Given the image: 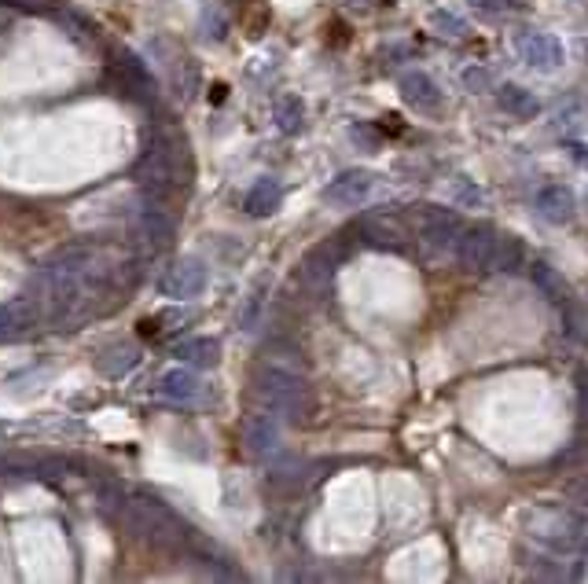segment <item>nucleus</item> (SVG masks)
<instances>
[{
  "instance_id": "11",
  "label": "nucleus",
  "mask_w": 588,
  "mask_h": 584,
  "mask_svg": "<svg viewBox=\"0 0 588 584\" xmlns=\"http://www.w3.org/2000/svg\"><path fill=\"white\" fill-rule=\"evenodd\" d=\"M497 228L489 225H471L460 232L456 239V258L464 261L467 269H489V258H493V247H497Z\"/></svg>"
},
{
  "instance_id": "5",
  "label": "nucleus",
  "mask_w": 588,
  "mask_h": 584,
  "mask_svg": "<svg viewBox=\"0 0 588 584\" xmlns=\"http://www.w3.org/2000/svg\"><path fill=\"white\" fill-rule=\"evenodd\" d=\"M533 537L544 540L555 551H577L588 540V522L574 511H548V515L537 518Z\"/></svg>"
},
{
  "instance_id": "23",
  "label": "nucleus",
  "mask_w": 588,
  "mask_h": 584,
  "mask_svg": "<svg viewBox=\"0 0 588 584\" xmlns=\"http://www.w3.org/2000/svg\"><path fill=\"white\" fill-rule=\"evenodd\" d=\"M30 324H34V309L30 305H0V338H15Z\"/></svg>"
},
{
  "instance_id": "18",
  "label": "nucleus",
  "mask_w": 588,
  "mask_h": 584,
  "mask_svg": "<svg viewBox=\"0 0 588 584\" xmlns=\"http://www.w3.org/2000/svg\"><path fill=\"white\" fill-rule=\"evenodd\" d=\"M173 357H181L184 364H199V368H214L221 360V342L217 338H188V342H177L173 346Z\"/></svg>"
},
{
  "instance_id": "9",
  "label": "nucleus",
  "mask_w": 588,
  "mask_h": 584,
  "mask_svg": "<svg viewBox=\"0 0 588 584\" xmlns=\"http://www.w3.org/2000/svg\"><path fill=\"white\" fill-rule=\"evenodd\" d=\"M375 188V173L372 169H342L339 177L324 188V199L331 206H361Z\"/></svg>"
},
{
  "instance_id": "21",
  "label": "nucleus",
  "mask_w": 588,
  "mask_h": 584,
  "mask_svg": "<svg viewBox=\"0 0 588 584\" xmlns=\"http://www.w3.org/2000/svg\"><path fill=\"white\" fill-rule=\"evenodd\" d=\"M302 125H306V107L298 96H283L276 100V129L287 136H298L302 133Z\"/></svg>"
},
{
  "instance_id": "15",
  "label": "nucleus",
  "mask_w": 588,
  "mask_h": 584,
  "mask_svg": "<svg viewBox=\"0 0 588 584\" xmlns=\"http://www.w3.org/2000/svg\"><path fill=\"white\" fill-rule=\"evenodd\" d=\"M203 394V382L195 379L188 368H170L162 371L159 379V397L162 401H170V405H195Z\"/></svg>"
},
{
  "instance_id": "32",
  "label": "nucleus",
  "mask_w": 588,
  "mask_h": 584,
  "mask_svg": "<svg viewBox=\"0 0 588 584\" xmlns=\"http://www.w3.org/2000/svg\"><path fill=\"white\" fill-rule=\"evenodd\" d=\"M577 394H581V416H585V423H588V371L577 375Z\"/></svg>"
},
{
  "instance_id": "31",
  "label": "nucleus",
  "mask_w": 588,
  "mask_h": 584,
  "mask_svg": "<svg viewBox=\"0 0 588 584\" xmlns=\"http://www.w3.org/2000/svg\"><path fill=\"white\" fill-rule=\"evenodd\" d=\"M464 85L471 92H475V89H486V85H489V74H486V70H467V74H464Z\"/></svg>"
},
{
  "instance_id": "27",
  "label": "nucleus",
  "mask_w": 588,
  "mask_h": 584,
  "mask_svg": "<svg viewBox=\"0 0 588 584\" xmlns=\"http://www.w3.org/2000/svg\"><path fill=\"white\" fill-rule=\"evenodd\" d=\"M566 500L574 507H581V511H588V474H577V478H570V482L563 485Z\"/></svg>"
},
{
  "instance_id": "34",
  "label": "nucleus",
  "mask_w": 588,
  "mask_h": 584,
  "mask_svg": "<svg viewBox=\"0 0 588 584\" xmlns=\"http://www.w3.org/2000/svg\"><path fill=\"white\" fill-rule=\"evenodd\" d=\"M258 313H261V294H254V302H250L247 313H243V327H247V331L254 327V316H258Z\"/></svg>"
},
{
  "instance_id": "22",
  "label": "nucleus",
  "mask_w": 588,
  "mask_h": 584,
  "mask_svg": "<svg viewBox=\"0 0 588 584\" xmlns=\"http://www.w3.org/2000/svg\"><path fill=\"white\" fill-rule=\"evenodd\" d=\"M522 265V243L515 236H497V247H493V258H489V269L493 272H515Z\"/></svg>"
},
{
  "instance_id": "33",
  "label": "nucleus",
  "mask_w": 588,
  "mask_h": 584,
  "mask_svg": "<svg viewBox=\"0 0 588 584\" xmlns=\"http://www.w3.org/2000/svg\"><path fill=\"white\" fill-rule=\"evenodd\" d=\"M15 8H26V12H45V8H52L56 0H12Z\"/></svg>"
},
{
  "instance_id": "24",
  "label": "nucleus",
  "mask_w": 588,
  "mask_h": 584,
  "mask_svg": "<svg viewBox=\"0 0 588 584\" xmlns=\"http://www.w3.org/2000/svg\"><path fill=\"white\" fill-rule=\"evenodd\" d=\"M199 81H203V78H199V67H195L188 56H181V63L173 67V89H177V96H181L184 103H188L195 92H199Z\"/></svg>"
},
{
  "instance_id": "35",
  "label": "nucleus",
  "mask_w": 588,
  "mask_h": 584,
  "mask_svg": "<svg viewBox=\"0 0 588 584\" xmlns=\"http://www.w3.org/2000/svg\"><path fill=\"white\" fill-rule=\"evenodd\" d=\"M570 151H574V158L581 162V166H588V147L585 144H570Z\"/></svg>"
},
{
  "instance_id": "16",
  "label": "nucleus",
  "mask_w": 588,
  "mask_h": 584,
  "mask_svg": "<svg viewBox=\"0 0 588 584\" xmlns=\"http://www.w3.org/2000/svg\"><path fill=\"white\" fill-rule=\"evenodd\" d=\"M140 364V346L136 342H111V346L100 349V357H96V371H100L103 379H122L129 371Z\"/></svg>"
},
{
  "instance_id": "7",
  "label": "nucleus",
  "mask_w": 588,
  "mask_h": 584,
  "mask_svg": "<svg viewBox=\"0 0 588 584\" xmlns=\"http://www.w3.org/2000/svg\"><path fill=\"white\" fill-rule=\"evenodd\" d=\"M416 228L430 247L445 250V247H456V239H460V232H464V221H460L456 210H445V206H423L416 217Z\"/></svg>"
},
{
  "instance_id": "8",
  "label": "nucleus",
  "mask_w": 588,
  "mask_h": 584,
  "mask_svg": "<svg viewBox=\"0 0 588 584\" xmlns=\"http://www.w3.org/2000/svg\"><path fill=\"white\" fill-rule=\"evenodd\" d=\"M280 441H283V427L272 412L261 408V412H254V416L247 419V427H243V445H247V452L254 460L276 456V452H280Z\"/></svg>"
},
{
  "instance_id": "26",
  "label": "nucleus",
  "mask_w": 588,
  "mask_h": 584,
  "mask_svg": "<svg viewBox=\"0 0 588 584\" xmlns=\"http://www.w3.org/2000/svg\"><path fill=\"white\" fill-rule=\"evenodd\" d=\"M269 478L276 489H294V485H302V463H294V460L280 463V467H272Z\"/></svg>"
},
{
  "instance_id": "10",
  "label": "nucleus",
  "mask_w": 588,
  "mask_h": 584,
  "mask_svg": "<svg viewBox=\"0 0 588 584\" xmlns=\"http://www.w3.org/2000/svg\"><path fill=\"white\" fill-rule=\"evenodd\" d=\"M173 217H170V210L166 206H159V203H147L144 210H136V217H133V232H136V243H144L147 250H159V247H166L173 239Z\"/></svg>"
},
{
  "instance_id": "19",
  "label": "nucleus",
  "mask_w": 588,
  "mask_h": 584,
  "mask_svg": "<svg viewBox=\"0 0 588 584\" xmlns=\"http://www.w3.org/2000/svg\"><path fill=\"white\" fill-rule=\"evenodd\" d=\"M497 103L500 111L511 114V118H537V111H541V103H537V96L533 92H526L522 85H504V89H497Z\"/></svg>"
},
{
  "instance_id": "14",
  "label": "nucleus",
  "mask_w": 588,
  "mask_h": 584,
  "mask_svg": "<svg viewBox=\"0 0 588 584\" xmlns=\"http://www.w3.org/2000/svg\"><path fill=\"white\" fill-rule=\"evenodd\" d=\"M533 206H537V214L544 217V221H552V225H566V221H574V191L563 188V184H544L541 191H537V199H533Z\"/></svg>"
},
{
  "instance_id": "28",
  "label": "nucleus",
  "mask_w": 588,
  "mask_h": 584,
  "mask_svg": "<svg viewBox=\"0 0 588 584\" xmlns=\"http://www.w3.org/2000/svg\"><path fill=\"white\" fill-rule=\"evenodd\" d=\"M482 12H530V0H471Z\"/></svg>"
},
{
  "instance_id": "1",
  "label": "nucleus",
  "mask_w": 588,
  "mask_h": 584,
  "mask_svg": "<svg viewBox=\"0 0 588 584\" xmlns=\"http://www.w3.org/2000/svg\"><path fill=\"white\" fill-rule=\"evenodd\" d=\"M96 283L89 247H70L48 261L37 276V298L48 309V316H63L81 305V294Z\"/></svg>"
},
{
  "instance_id": "29",
  "label": "nucleus",
  "mask_w": 588,
  "mask_h": 584,
  "mask_svg": "<svg viewBox=\"0 0 588 584\" xmlns=\"http://www.w3.org/2000/svg\"><path fill=\"white\" fill-rule=\"evenodd\" d=\"M430 23L438 26V30H445L449 37H464L467 34L464 19H456V15H449V12H434V15H430Z\"/></svg>"
},
{
  "instance_id": "13",
  "label": "nucleus",
  "mask_w": 588,
  "mask_h": 584,
  "mask_svg": "<svg viewBox=\"0 0 588 584\" xmlns=\"http://www.w3.org/2000/svg\"><path fill=\"white\" fill-rule=\"evenodd\" d=\"M519 56L526 67L555 70L563 63V45L552 34H522L519 37Z\"/></svg>"
},
{
  "instance_id": "6",
  "label": "nucleus",
  "mask_w": 588,
  "mask_h": 584,
  "mask_svg": "<svg viewBox=\"0 0 588 584\" xmlns=\"http://www.w3.org/2000/svg\"><path fill=\"white\" fill-rule=\"evenodd\" d=\"M210 283V269H206L199 258H177L170 269L162 272L159 291L162 298H173V302H192L206 291Z\"/></svg>"
},
{
  "instance_id": "2",
  "label": "nucleus",
  "mask_w": 588,
  "mask_h": 584,
  "mask_svg": "<svg viewBox=\"0 0 588 584\" xmlns=\"http://www.w3.org/2000/svg\"><path fill=\"white\" fill-rule=\"evenodd\" d=\"M254 397L265 412H272L276 419H287L291 427H306L317 412V397L309 390V379L302 371L287 368V364H261L254 371Z\"/></svg>"
},
{
  "instance_id": "30",
  "label": "nucleus",
  "mask_w": 588,
  "mask_h": 584,
  "mask_svg": "<svg viewBox=\"0 0 588 584\" xmlns=\"http://www.w3.org/2000/svg\"><path fill=\"white\" fill-rule=\"evenodd\" d=\"M585 456H588V441H577V449L559 452V456H555V463H581Z\"/></svg>"
},
{
  "instance_id": "17",
  "label": "nucleus",
  "mask_w": 588,
  "mask_h": 584,
  "mask_svg": "<svg viewBox=\"0 0 588 584\" xmlns=\"http://www.w3.org/2000/svg\"><path fill=\"white\" fill-rule=\"evenodd\" d=\"M280 203H283V184L272 177H261L258 184L247 191V203L243 206H247V214H254V217H269L280 210Z\"/></svg>"
},
{
  "instance_id": "3",
  "label": "nucleus",
  "mask_w": 588,
  "mask_h": 584,
  "mask_svg": "<svg viewBox=\"0 0 588 584\" xmlns=\"http://www.w3.org/2000/svg\"><path fill=\"white\" fill-rule=\"evenodd\" d=\"M136 177L144 184V191L151 199H170L177 191L188 188L192 180V155L181 140H170V136H159L151 140L147 151L136 162Z\"/></svg>"
},
{
  "instance_id": "20",
  "label": "nucleus",
  "mask_w": 588,
  "mask_h": 584,
  "mask_svg": "<svg viewBox=\"0 0 588 584\" xmlns=\"http://www.w3.org/2000/svg\"><path fill=\"white\" fill-rule=\"evenodd\" d=\"M530 283L544 294V298H548V302H555V305L570 302V291H566L563 276H559V272H555L548 261H533V265H530Z\"/></svg>"
},
{
  "instance_id": "25",
  "label": "nucleus",
  "mask_w": 588,
  "mask_h": 584,
  "mask_svg": "<svg viewBox=\"0 0 588 584\" xmlns=\"http://www.w3.org/2000/svg\"><path fill=\"white\" fill-rule=\"evenodd\" d=\"M199 30L206 34V41H225L228 37V12L221 4H206L199 12Z\"/></svg>"
},
{
  "instance_id": "12",
  "label": "nucleus",
  "mask_w": 588,
  "mask_h": 584,
  "mask_svg": "<svg viewBox=\"0 0 588 584\" xmlns=\"http://www.w3.org/2000/svg\"><path fill=\"white\" fill-rule=\"evenodd\" d=\"M401 100H405L408 107H416L419 114H438L445 96H441V89L434 85L430 74H423V70H408L405 78H401Z\"/></svg>"
},
{
  "instance_id": "4",
  "label": "nucleus",
  "mask_w": 588,
  "mask_h": 584,
  "mask_svg": "<svg viewBox=\"0 0 588 584\" xmlns=\"http://www.w3.org/2000/svg\"><path fill=\"white\" fill-rule=\"evenodd\" d=\"M118 515H122L125 529L136 540H147V544H155L162 551H181L192 540L181 518L173 515L170 507H162L159 500H151V496H125Z\"/></svg>"
}]
</instances>
